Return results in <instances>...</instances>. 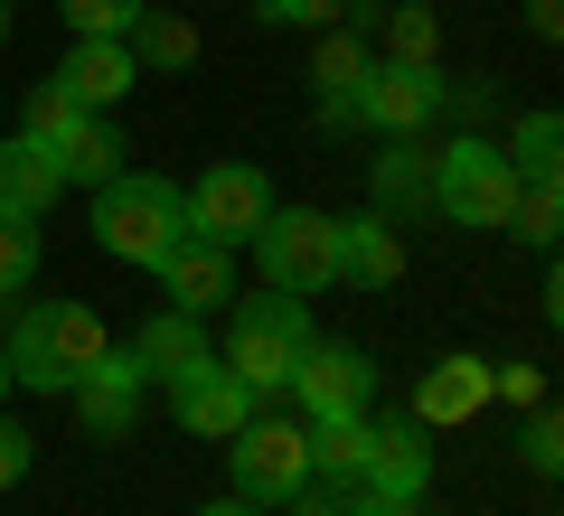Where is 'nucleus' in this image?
<instances>
[{"label":"nucleus","instance_id":"f257e3e1","mask_svg":"<svg viewBox=\"0 0 564 516\" xmlns=\"http://www.w3.org/2000/svg\"><path fill=\"white\" fill-rule=\"evenodd\" d=\"M113 348V329H104L85 300H29L20 329H10V385H29V395H76V376Z\"/></svg>","mask_w":564,"mask_h":516},{"label":"nucleus","instance_id":"f03ea898","mask_svg":"<svg viewBox=\"0 0 564 516\" xmlns=\"http://www.w3.org/2000/svg\"><path fill=\"white\" fill-rule=\"evenodd\" d=\"M226 366L245 376V395L254 404H282V385H292V366H302V348L321 329H311V300L292 292H263V300H226Z\"/></svg>","mask_w":564,"mask_h":516},{"label":"nucleus","instance_id":"7ed1b4c3","mask_svg":"<svg viewBox=\"0 0 564 516\" xmlns=\"http://www.w3.org/2000/svg\"><path fill=\"white\" fill-rule=\"evenodd\" d=\"M180 235H188V217H180V188H170V179H151V169H113V179L95 188V244L113 263L151 273Z\"/></svg>","mask_w":564,"mask_h":516},{"label":"nucleus","instance_id":"20e7f679","mask_svg":"<svg viewBox=\"0 0 564 516\" xmlns=\"http://www.w3.org/2000/svg\"><path fill=\"white\" fill-rule=\"evenodd\" d=\"M433 207H443V226L508 235V207H518V169H508V151L480 141V132H462L443 160H433Z\"/></svg>","mask_w":564,"mask_h":516},{"label":"nucleus","instance_id":"39448f33","mask_svg":"<svg viewBox=\"0 0 564 516\" xmlns=\"http://www.w3.org/2000/svg\"><path fill=\"white\" fill-rule=\"evenodd\" d=\"M226 479H236L226 497H245V507H263V516H273L282 497H302L311 488V422L302 414H292V422L254 414L236 441H226Z\"/></svg>","mask_w":564,"mask_h":516},{"label":"nucleus","instance_id":"423d86ee","mask_svg":"<svg viewBox=\"0 0 564 516\" xmlns=\"http://www.w3.org/2000/svg\"><path fill=\"white\" fill-rule=\"evenodd\" d=\"M254 263H263L273 292L321 300L329 282H339V217H321V207H273V217L254 226Z\"/></svg>","mask_w":564,"mask_h":516},{"label":"nucleus","instance_id":"0eeeda50","mask_svg":"<svg viewBox=\"0 0 564 516\" xmlns=\"http://www.w3.org/2000/svg\"><path fill=\"white\" fill-rule=\"evenodd\" d=\"M273 179H263L254 160H217V169H198V179L180 188V217H188V235H207V244H226V254H245L254 244V226L273 217Z\"/></svg>","mask_w":564,"mask_h":516},{"label":"nucleus","instance_id":"6e6552de","mask_svg":"<svg viewBox=\"0 0 564 516\" xmlns=\"http://www.w3.org/2000/svg\"><path fill=\"white\" fill-rule=\"evenodd\" d=\"M282 395H292V414H302V422L367 414V395H377V358H367V348H348V338H311Z\"/></svg>","mask_w":564,"mask_h":516},{"label":"nucleus","instance_id":"1a4fd4ad","mask_svg":"<svg viewBox=\"0 0 564 516\" xmlns=\"http://www.w3.org/2000/svg\"><path fill=\"white\" fill-rule=\"evenodd\" d=\"M452 103V85L433 76V66H395V57H377L358 76V122L377 141H414V132H433V113Z\"/></svg>","mask_w":564,"mask_h":516},{"label":"nucleus","instance_id":"9d476101","mask_svg":"<svg viewBox=\"0 0 564 516\" xmlns=\"http://www.w3.org/2000/svg\"><path fill=\"white\" fill-rule=\"evenodd\" d=\"M254 414H263V404L245 395V376H236L226 358H198V366H180V376H170V422H180V432H198V441H236Z\"/></svg>","mask_w":564,"mask_h":516},{"label":"nucleus","instance_id":"9b49d317","mask_svg":"<svg viewBox=\"0 0 564 516\" xmlns=\"http://www.w3.org/2000/svg\"><path fill=\"white\" fill-rule=\"evenodd\" d=\"M141 385H151V376H141L132 348H104V358L76 376V395H66V404H76V422H85L95 441H122V432L141 422Z\"/></svg>","mask_w":564,"mask_h":516},{"label":"nucleus","instance_id":"f8f14e48","mask_svg":"<svg viewBox=\"0 0 564 516\" xmlns=\"http://www.w3.org/2000/svg\"><path fill=\"white\" fill-rule=\"evenodd\" d=\"M423 488H433V432H423L414 414H404V422H377V441H367V479H358V497H395V507H414Z\"/></svg>","mask_w":564,"mask_h":516},{"label":"nucleus","instance_id":"ddd939ff","mask_svg":"<svg viewBox=\"0 0 564 516\" xmlns=\"http://www.w3.org/2000/svg\"><path fill=\"white\" fill-rule=\"evenodd\" d=\"M151 273H161L170 310H188V319H207V310H226V300H236V254H226V244H207V235H180Z\"/></svg>","mask_w":564,"mask_h":516},{"label":"nucleus","instance_id":"4468645a","mask_svg":"<svg viewBox=\"0 0 564 516\" xmlns=\"http://www.w3.org/2000/svg\"><path fill=\"white\" fill-rule=\"evenodd\" d=\"M57 85L85 103V113H113V103L141 85V66H132V47H122V39H76V47H66V66H57Z\"/></svg>","mask_w":564,"mask_h":516},{"label":"nucleus","instance_id":"2eb2a0df","mask_svg":"<svg viewBox=\"0 0 564 516\" xmlns=\"http://www.w3.org/2000/svg\"><path fill=\"white\" fill-rule=\"evenodd\" d=\"M489 358H443L433 376L414 385V422L423 432H452V422H470V414H489Z\"/></svg>","mask_w":564,"mask_h":516},{"label":"nucleus","instance_id":"dca6fc26","mask_svg":"<svg viewBox=\"0 0 564 516\" xmlns=\"http://www.w3.org/2000/svg\"><path fill=\"white\" fill-rule=\"evenodd\" d=\"M367 66H377V57H367V39H358V29H321V57H311V85H321V122H329V132H348V122H358V76H367Z\"/></svg>","mask_w":564,"mask_h":516},{"label":"nucleus","instance_id":"f3484780","mask_svg":"<svg viewBox=\"0 0 564 516\" xmlns=\"http://www.w3.org/2000/svg\"><path fill=\"white\" fill-rule=\"evenodd\" d=\"M66 198V179H57V160L39 151V141H0V217H20V226H39L47 207Z\"/></svg>","mask_w":564,"mask_h":516},{"label":"nucleus","instance_id":"a211bd4d","mask_svg":"<svg viewBox=\"0 0 564 516\" xmlns=\"http://www.w3.org/2000/svg\"><path fill=\"white\" fill-rule=\"evenodd\" d=\"M339 282H358V292L404 282V235H395V217H339Z\"/></svg>","mask_w":564,"mask_h":516},{"label":"nucleus","instance_id":"6ab92c4d","mask_svg":"<svg viewBox=\"0 0 564 516\" xmlns=\"http://www.w3.org/2000/svg\"><path fill=\"white\" fill-rule=\"evenodd\" d=\"M367 441H377V422H367V414L311 422V488H339V497H358V479H367Z\"/></svg>","mask_w":564,"mask_h":516},{"label":"nucleus","instance_id":"aec40b11","mask_svg":"<svg viewBox=\"0 0 564 516\" xmlns=\"http://www.w3.org/2000/svg\"><path fill=\"white\" fill-rule=\"evenodd\" d=\"M122 47H132V66H141V76H180V66L198 57V29H188L180 10H151V0H141V10H132V29H122Z\"/></svg>","mask_w":564,"mask_h":516},{"label":"nucleus","instance_id":"412c9836","mask_svg":"<svg viewBox=\"0 0 564 516\" xmlns=\"http://www.w3.org/2000/svg\"><path fill=\"white\" fill-rule=\"evenodd\" d=\"M132 358H141V376H151V385H170L180 366H198V358H207V319H188V310H161L151 329L132 338Z\"/></svg>","mask_w":564,"mask_h":516},{"label":"nucleus","instance_id":"4be33fe9","mask_svg":"<svg viewBox=\"0 0 564 516\" xmlns=\"http://www.w3.org/2000/svg\"><path fill=\"white\" fill-rule=\"evenodd\" d=\"M47 160H57V179H66V188H104V179L122 169V132H113L104 113H85L76 132H66L57 151H47Z\"/></svg>","mask_w":564,"mask_h":516},{"label":"nucleus","instance_id":"5701e85b","mask_svg":"<svg viewBox=\"0 0 564 516\" xmlns=\"http://www.w3.org/2000/svg\"><path fill=\"white\" fill-rule=\"evenodd\" d=\"M367 188H377V217H414V207H433V151H377V169H367Z\"/></svg>","mask_w":564,"mask_h":516},{"label":"nucleus","instance_id":"b1692460","mask_svg":"<svg viewBox=\"0 0 564 516\" xmlns=\"http://www.w3.org/2000/svg\"><path fill=\"white\" fill-rule=\"evenodd\" d=\"M508 169H518V179H555V169H564V122L545 113V103L518 113V132H508Z\"/></svg>","mask_w":564,"mask_h":516},{"label":"nucleus","instance_id":"393cba45","mask_svg":"<svg viewBox=\"0 0 564 516\" xmlns=\"http://www.w3.org/2000/svg\"><path fill=\"white\" fill-rule=\"evenodd\" d=\"M386 57L395 66H443V20H433L423 0H395V10H386Z\"/></svg>","mask_w":564,"mask_h":516},{"label":"nucleus","instance_id":"a878e982","mask_svg":"<svg viewBox=\"0 0 564 516\" xmlns=\"http://www.w3.org/2000/svg\"><path fill=\"white\" fill-rule=\"evenodd\" d=\"M508 235H518V244H536V254H555V235H564V198H555V179H518Z\"/></svg>","mask_w":564,"mask_h":516},{"label":"nucleus","instance_id":"bb28decb","mask_svg":"<svg viewBox=\"0 0 564 516\" xmlns=\"http://www.w3.org/2000/svg\"><path fill=\"white\" fill-rule=\"evenodd\" d=\"M76 122H85V103H76V95H66V85H57V76H47V85H39V95H29V141H39V151H57V141H66V132H76Z\"/></svg>","mask_w":564,"mask_h":516},{"label":"nucleus","instance_id":"cd10ccee","mask_svg":"<svg viewBox=\"0 0 564 516\" xmlns=\"http://www.w3.org/2000/svg\"><path fill=\"white\" fill-rule=\"evenodd\" d=\"M29 282H39V226L0 217V300H10V292H29Z\"/></svg>","mask_w":564,"mask_h":516},{"label":"nucleus","instance_id":"c85d7f7f","mask_svg":"<svg viewBox=\"0 0 564 516\" xmlns=\"http://www.w3.org/2000/svg\"><path fill=\"white\" fill-rule=\"evenodd\" d=\"M518 460H527L536 479H555V470H564V414H555V404H536V414H527V432H518Z\"/></svg>","mask_w":564,"mask_h":516},{"label":"nucleus","instance_id":"c756f323","mask_svg":"<svg viewBox=\"0 0 564 516\" xmlns=\"http://www.w3.org/2000/svg\"><path fill=\"white\" fill-rule=\"evenodd\" d=\"M254 20L263 29H339L348 0H254Z\"/></svg>","mask_w":564,"mask_h":516},{"label":"nucleus","instance_id":"7c9ffc66","mask_svg":"<svg viewBox=\"0 0 564 516\" xmlns=\"http://www.w3.org/2000/svg\"><path fill=\"white\" fill-rule=\"evenodd\" d=\"M57 10H66V29H76V39H122L141 0H57Z\"/></svg>","mask_w":564,"mask_h":516},{"label":"nucleus","instance_id":"2f4dec72","mask_svg":"<svg viewBox=\"0 0 564 516\" xmlns=\"http://www.w3.org/2000/svg\"><path fill=\"white\" fill-rule=\"evenodd\" d=\"M29 460H39L29 422H10V414H0V488H20V479H29Z\"/></svg>","mask_w":564,"mask_h":516},{"label":"nucleus","instance_id":"473e14b6","mask_svg":"<svg viewBox=\"0 0 564 516\" xmlns=\"http://www.w3.org/2000/svg\"><path fill=\"white\" fill-rule=\"evenodd\" d=\"M489 395H508V404H545V376H536V366H489Z\"/></svg>","mask_w":564,"mask_h":516},{"label":"nucleus","instance_id":"72a5a7b5","mask_svg":"<svg viewBox=\"0 0 564 516\" xmlns=\"http://www.w3.org/2000/svg\"><path fill=\"white\" fill-rule=\"evenodd\" d=\"M282 516H348L339 488H302V497H282Z\"/></svg>","mask_w":564,"mask_h":516},{"label":"nucleus","instance_id":"f704fd0d","mask_svg":"<svg viewBox=\"0 0 564 516\" xmlns=\"http://www.w3.org/2000/svg\"><path fill=\"white\" fill-rule=\"evenodd\" d=\"M198 516H263V507H245V497H207Z\"/></svg>","mask_w":564,"mask_h":516},{"label":"nucleus","instance_id":"c9c22d12","mask_svg":"<svg viewBox=\"0 0 564 516\" xmlns=\"http://www.w3.org/2000/svg\"><path fill=\"white\" fill-rule=\"evenodd\" d=\"M0 39H10V0H0Z\"/></svg>","mask_w":564,"mask_h":516},{"label":"nucleus","instance_id":"e433bc0d","mask_svg":"<svg viewBox=\"0 0 564 516\" xmlns=\"http://www.w3.org/2000/svg\"><path fill=\"white\" fill-rule=\"evenodd\" d=\"M0 395H10V358H0Z\"/></svg>","mask_w":564,"mask_h":516}]
</instances>
